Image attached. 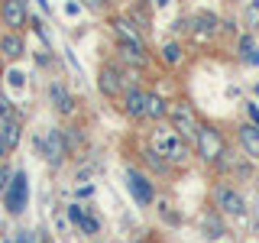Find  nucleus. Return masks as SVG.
I'll list each match as a JSON object with an SVG mask.
<instances>
[{
  "mask_svg": "<svg viewBox=\"0 0 259 243\" xmlns=\"http://www.w3.org/2000/svg\"><path fill=\"white\" fill-rule=\"evenodd\" d=\"M168 120H172V127L185 136V140L194 143V136H198V130H201V117H198V110H194L191 101H185V97L168 101Z\"/></svg>",
  "mask_w": 259,
  "mask_h": 243,
  "instance_id": "obj_5",
  "label": "nucleus"
},
{
  "mask_svg": "<svg viewBox=\"0 0 259 243\" xmlns=\"http://www.w3.org/2000/svg\"><path fill=\"white\" fill-rule=\"evenodd\" d=\"M191 36L194 39H210V36H217V32H221V16H217L214 10H198L191 16Z\"/></svg>",
  "mask_w": 259,
  "mask_h": 243,
  "instance_id": "obj_12",
  "label": "nucleus"
},
{
  "mask_svg": "<svg viewBox=\"0 0 259 243\" xmlns=\"http://www.w3.org/2000/svg\"><path fill=\"white\" fill-rule=\"evenodd\" d=\"M0 55L4 59H23L26 55V43H23L20 32H4L0 36Z\"/></svg>",
  "mask_w": 259,
  "mask_h": 243,
  "instance_id": "obj_16",
  "label": "nucleus"
},
{
  "mask_svg": "<svg viewBox=\"0 0 259 243\" xmlns=\"http://www.w3.org/2000/svg\"><path fill=\"white\" fill-rule=\"evenodd\" d=\"M7 243H10V240H7Z\"/></svg>",
  "mask_w": 259,
  "mask_h": 243,
  "instance_id": "obj_34",
  "label": "nucleus"
},
{
  "mask_svg": "<svg viewBox=\"0 0 259 243\" xmlns=\"http://www.w3.org/2000/svg\"><path fill=\"white\" fill-rule=\"evenodd\" d=\"M256 97H259V85H256Z\"/></svg>",
  "mask_w": 259,
  "mask_h": 243,
  "instance_id": "obj_33",
  "label": "nucleus"
},
{
  "mask_svg": "<svg viewBox=\"0 0 259 243\" xmlns=\"http://www.w3.org/2000/svg\"><path fill=\"white\" fill-rule=\"evenodd\" d=\"M0 20H4V26H10V32H20L29 20L26 0H0Z\"/></svg>",
  "mask_w": 259,
  "mask_h": 243,
  "instance_id": "obj_11",
  "label": "nucleus"
},
{
  "mask_svg": "<svg viewBox=\"0 0 259 243\" xmlns=\"http://www.w3.org/2000/svg\"><path fill=\"white\" fill-rule=\"evenodd\" d=\"M29 205V182H26V172L23 169H16L13 178H10V185H7V191H4V208H7V214H23Z\"/></svg>",
  "mask_w": 259,
  "mask_h": 243,
  "instance_id": "obj_9",
  "label": "nucleus"
},
{
  "mask_svg": "<svg viewBox=\"0 0 259 243\" xmlns=\"http://www.w3.org/2000/svg\"><path fill=\"white\" fill-rule=\"evenodd\" d=\"M243 23H246L249 32L259 29V0H249V4H246V16H243Z\"/></svg>",
  "mask_w": 259,
  "mask_h": 243,
  "instance_id": "obj_21",
  "label": "nucleus"
},
{
  "mask_svg": "<svg viewBox=\"0 0 259 243\" xmlns=\"http://www.w3.org/2000/svg\"><path fill=\"white\" fill-rule=\"evenodd\" d=\"M0 78H4V55H0Z\"/></svg>",
  "mask_w": 259,
  "mask_h": 243,
  "instance_id": "obj_32",
  "label": "nucleus"
},
{
  "mask_svg": "<svg viewBox=\"0 0 259 243\" xmlns=\"http://www.w3.org/2000/svg\"><path fill=\"white\" fill-rule=\"evenodd\" d=\"M123 178H126V191L133 194V201L140 208H152V205H156V182H152L149 172H143V169H136V166H126Z\"/></svg>",
  "mask_w": 259,
  "mask_h": 243,
  "instance_id": "obj_7",
  "label": "nucleus"
},
{
  "mask_svg": "<svg viewBox=\"0 0 259 243\" xmlns=\"http://www.w3.org/2000/svg\"><path fill=\"white\" fill-rule=\"evenodd\" d=\"M194 152L204 166H217L227 156V140H224V130H217V124H204L201 120V130L194 136Z\"/></svg>",
  "mask_w": 259,
  "mask_h": 243,
  "instance_id": "obj_3",
  "label": "nucleus"
},
{
  "mask_svg": "<svg viewBox=\"0 0 259 243\" xmlns=\"http://www.w3.org/2000/svg\"><path fill=\"white\" fill-rule=\"evenodd\" d=\"M168 4H172V0H156V7H168Z\"/></svg>",
  "mask_w": 259,
  "mask_h": 243,
  "instance_id": "obj_31",
  "label": "nucleus"
},
{
  "mask_svg": "<svg viewBox=\"0 0 259 243\" xmlns=\"http://www.w3.org/2000/svg\"><path fill=\"white\" fill-rule=\"evenodd\" d=\"M78 230H84V233H91V237H94V233L101 230V221H97L91 211L84 208V214H81V221H78Z\"/></svg>",
  "mask_w": 259,
  "mask_h": 243,
  "instance_id": "obj_20",
  "label": "nucleus"
},
{
  "mask_svg": "<svg viewBox=\"0 0 259 243\" xmlns=\"http://www.w3.org/2000/svg\"><path fill=\"white\" fill-rule=\"evenodd\" d=\"M237 55H240L243 65H249V68H259V46H256V39H253V32H249V29L237 39Z\"/></svg>",
  "mask_w": 259,
  "mask_h": 243,
  "instance_id": "obj_15",
  "label": "nucleus"
},
{
  "mask_svg": "<svg viewBox=\"0 0 259 243\" xmlns=\"http://www.w3.org/2000/svg\"><path fill=\"white\" fill-rule=\"evenodd\" d=\"M0 136H4L7 149H16V146H20V136H23L20 120H7V124H0Z\"/></svg>",
  "mask_w": 259,
  "mask_h": 243,
  "instance_id": "obj_19",
  "label": "nucleus"
},
{
  "mask_svg": "<svg viewBox=\"0 0 259 243\" xmlns=\"http://www.w3.org/2000/svg\"><path fill=\"white\" fill-rule=\"evenodd\" d=\"M165 117H168V101L159 97V94H152V91H146V120H149V124H159V120H165Z\"/></svg>",
  "mask_w": 259,
  "mask_h": 243,
  "instance_id": "obj_17",
  "label": "nucleus"
},
{
  "mask_svg": "<svg viewBox=\"0 0 259 243\" xmlns=\"http://www.w3.org/2000/svg\"><path fill=\"white\" fill-rule=\"evenodd\" d=\"M7 81H10V88H16V91H20L23 85H26V75H23V71H7Z\"/></svg>",
  "mask_w": 259,
  "mask_h": 243,
  "instance_id": "obj_23",
  "label": "nucleus"
},
{
  "mask_svg": "<svg viewBox=\"0 0 259 243\" xmlns=\"http://www.w3.org/2000/svg\"><path fill=\"white\" fill-rule=\"evenodd\" d=\"M84 10H91V13H101V10H107V0H78Z\"/></svg>",
  "mask_w": 259,
  "mask_h": 243,
  "instance_id": "obj_24",
  "label": "nucleus"
},
{
  "mask_svg": "<svg viewBox=\"0 0 259 243\" xmlns=\"http://www.w3.org/2000/svg\"><path fill=\"white\" fill-rule=\"evenodd\" d=\"M159 59H162L165 68H182V65H185V46L172 39V43H165L159 49Z\"/></svg>",
  "mask_w": 259,
  "mask_h": 243,
  "instance_id": "obj_18",
  "label": "nucleus"
},
{
  "mask_svg": "<svg viewBox=\"0 0 259 243\" xmlns=\"http://www.w3.org/2000/svg\"><path fill=\"white\" fill-rule=\"evenodd\" d=\"M110 32H113V39H117V55H120L123 65H133V68H146V65H149L146 36L130 23V16H113Z\"/></svg>",
  "mask_w": 259,
  "mask_h": 243,
  "instance_id": "obj_1",
  "label": "nucleus"
},
{
  "mask_svg": "<svg viewBox=\"0 0 259 243\" xmlns=\"http://www.w3.org/2000/svg\"><path fill=\"white\" fill-rule=\"evenodd\" d=\"M210 198H214V208L221 217H243L246 214V198H243L240 188H233V185L227 182H217L214 191H210Z\"/></svg>",
  "mask_w": 259,
  "mask_h": 243,
  "instance_id": "obj_8",
  "label": "nucleus"
},
{
  "mask_svg": "<svg viewBox=\"0 0 259 243\" xmlns=\"http://www.w3.org/2000/svg\"><path fill=\"white\" fill-rule=\"evenodd\" d=\"M39 7H42V13H49V0H36Z\"/></svg>",
  "mask_w": 259,
  "mask_h": 243,
  "instance_id": "obj_30",
  "label": "nucleus"
},
{
  "mask_svg": "<svg viewBox=\"0 0 259 243\" xmlns=\"http://www.w3.org/2000/svg\"><path fill=\"white\" fill-rule=\"evenodd\" d=\"M149 149H156L165 162L172 166H185L191 159V143L178 133L175 127H156L149 133Z\"/></svg>",
  "mask_w": 259,
  "mask_h": 243,
  "instance_id": "obj_2",
  "label": "nucleus"
},
{
  "mask_svg": "<svg viewBox=\"0 0 259 243\" xmlns=\"http://www.w3.org/2000/svg\"><path fill=\"white\" fill-rule=\"evenodd\" d=\"M78 194H81V198H88V194H94V185H81V188H78Z\"/></svg>",
  "mask_w": 259,
  "mask_h": 243,
  "instance_id": "obj_27",
  "label": "nucleus"
},
{
  "mask_svg": "<svg viewBox=\"0 0 259 243\" xmlns=\"http://www.w3.org/2000/svg\"><path fill=\"white\" fill-rule=\"evenodd\" d=\"M7 120H20V117H16V107L10 104V97L0 94V124H7Z\"/></svg>",
  "mask_w": 259,
  "mask_h": 243,
  "instance_id": "obj_22",
  "label": "nucleus"
},
{
  "mask_svg": "<svg viewBox=\"0 0 259 243\" xmlns=\"http://www.w3.org/2000/svg\"><path fill=\"white\" fill-rule=\"evenodd\" d=\"M16 243H32V233H29V230H23L20 237H16Z\"/></svg>",
  "mask_w": 259,
  "mask_h": 243,
  "instance_id": "obj_28",
  "label": "nucleus"
},
{
  "mask_svg": "<svg viewBox=\"0 0 259 243\" xmlns=\"http://www.w3.org/2000/svg\"><path fill=\"white\" fill-rule=\"evenodd\" d=\"M7 152H10V149H7V143H4V136H0V159H4V156H7Z\"/></svg>",
  "mask_w": 259,
  "mask_h": 243,
  "instance_id": "obj_29",
  "label": "nucleus"
},
{
  "mask_svg": "<svg viewBox=\"0 0 259 243\" xmlns=\"http://www.w3.org/2000/svg\"><path fill=\"white\" fill-rule=\"evenodd\" d=\"M237 143H240V152L243 156H249V159H256L259 162V127L256 124H240L237 127Z\"/></svg>",
  "mask_w": 259,
  "mask_h": 243,
  "instance_id": "obj_13",
  "label": "nucleus"
},
{
  "mask_svg": "<svg viewBox=\"0 0 259 243\" xmlns=\"http://www.w3.org/2000/svg\"><path fill=\"white\" fill-rule=\"evenodd\" d=\"M120 107H123V113L133 124H146V91L140 85H130L123 97H120Z\"/></svg>",
  "mask_w": 259,
  "mask_h": 243,
  "instance_id": "obj_10",
  "label": "nucleus"
},
{
  "mask_svg": "<svg viewBox=\"0 0 259 243\" xmlns=\"http://www.w3.org/2000/svg\"><path fill=\"white\" fill-rule=\"evenodd\" d=\"M246 113H249V124H256V127H259V107H256V101H249V104H246Z\"/></svg>",
  "mask_w": 259,
  "mask_h": 243,
  "instance_id": "obj_26",
  "label": "nucleus"
},
{
  "mask_svg": "<svg viewBox=\"0 0 259 243\" xmlns=\"http://www.w3.org/2000/svg\"><path fill=\"white\" fill-rule=\"evenodd\" d=\"M126 65L123 62H104L101 71H97V91H101L107 101H120L126 91Z\"/></svg>",
  "mask_w": 259,
  "mask_h": 243,
  "instance_id": "obj_6",
  "label": "nucleus"
},
{
  "mask_svg": "<svg viewBox=\"0 0 259 243\" xmlns=\"http://www.w3.org/2000/svg\"><path fill=\"white\" fill-rule=\"evenodd\" d=\"M10 178H13V172L7 166H0V191H7V185H10Z\"/></svg>",
  "mask_w": 259,
  "mask_h": 243,
  "instance_id": "obj_25",
  "label": "nucleus"
},
{
  "mask_svg": "<svg viewBox=\"0 0 259 243\" xmlns=\"http://www.w3.org/2000/svg\"><path fill=\"white\" fill-rule=\"evenodd\" d=\"M36 149L52 169H59L65 159H68V133L62 127H49L36 136Z\"/></svg>",
  "mask_w": 259,
  "mask_h": 243,
  "instance_id": "obj_4",
  "label": "nucleus"
},
{
  "mask_svg": "<svg viewBox=\"0 0 259 243\" xmlns=\"http://www.w3.org/2000/svg\"><path fill=\"white\" fill-rule=\"evenodd\" d=\"M49 101H52V107L59 110L62 117H68V113L75 110V97H71V91L62 81H52V85H49Z\"/></svg>",
  "mask_w": 259,
  "mask_h": 243,
  "instance_id": "obj_14",
  "label": "nucleus"
}]
</instances>
